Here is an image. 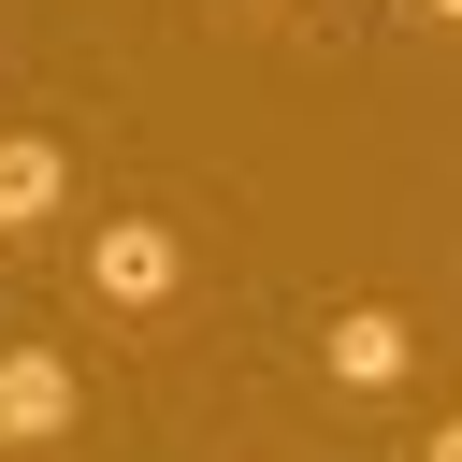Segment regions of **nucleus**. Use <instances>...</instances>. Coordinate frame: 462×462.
I'll return each instance as SVG.
<instances>
[{
	"label": "nucleus",
	"mask_w": 462,
	"mask_h": 462,
	"mask_svg": "<svg viewBox=\"0 0 462 462\" xmlns=\"http://www.w3.org/2000/svg\"><path fill=\"white\" fill-rule=\"evenodd\" d=\"M260 14H289V0H260Z\"/></svg>",
	"instance_id": "0eeeda50"
},
{
	"label": "nucleus",
	"mask_w": 462,
	"mask_h": 462,
	"mask_svg": "<svg viewBox=\"0 0 462 462\" xmlns=\"http://www.w3.org/2000/svg\"><path fill=\"white\" fill-rule=\"evenodd\" d=\"M87 419V375L58 346H0V448H58Z\"/></svg>",
	"instance_id": "f03ea898"
},
{
	"label": "nucleus",
	"mask_w": 462,
	"mask_h": 462,
	"mask_svg": "<svg viewBox=\"0 0 462 462\" xmlns=\"http://www.w3.org/2000/svg\"><path fill=\"white\" fill-rule=\"evenodd\" d=\"M87 289H101L116 318H159V303L188 289V245H173L159 217H101V231H87Z\"/></svg>",
	"instance_id": "f257e3e1"
},
{
	"label": "nucleus",
	"mask_w": 462,
	"mask_h": 462,
	"mask_svg": "<svg viewBox=\"0 0 462 462\" xmlns=\"http://www.w3.org/2000/svg\"><path fill=\"white\" fill-rule=\"evenodd\" d=\"M433 14H448V29H462V0H433Z\"/></svg>",
	"instance_id": "423d86ee"
},
{
	"label": "nucleus",
	"mask_w": 462,
	"mask_h": 462,
	"mask_svg": "<svg viewBox=\"0 0 462 462\" xmlns=\"http://www.w3.org/2000/svg\"><path fill=\"white\" fill-rule=\"evenodd\" d=\"M419 462H462V419H448V433H433V448H419Z\"/></svg>",
	"instance_id": "39448f33"
},
{
	"label": "nucleus",
	"mask_w": 462,
	"mask_h": 462,
	"mask_svg": "<svg viewBox=\"0 0 462 462\" xmlns=\"http://www.w3.org/2000/svg\"><path fill=\"white\" fill-rule=\"evenodd\" d=\"M58 188H72L58 130H0V231H43V217H58Z\"/></svg>",
	"instance_id": "20e7f679"
},
{
	"label": "nucleus",
	"mask_w": 462,
	"mask_h": 462,
	"mask_svg": "<svg viewBox=\"0 0 462 462\" xmlns=\"http://www.w3.org/2000/svg\"><path fill=\"white\" fill-rule=\"evenodd\" d=\"M318 361H332V390H404V375H419V332H404L390 303H346V318L318 332Z\"/></svg>",
	"instance_id": "7ed1b4c3"
}]
</instances>
